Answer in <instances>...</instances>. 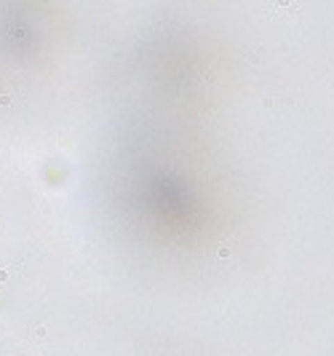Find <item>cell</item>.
Returning a JSON list of instances; mask_svg holds the SVG:
<instances>
[{"label":"cell","instance_id":"cell-1","mask_svg":"<svg viewBox=\"0 0 334 356\" xmlns=\"http://www.w3.org/2000/svg\"><path fill=\"white\" fill-rule=\"evenodd\" d=\"M302 8V0H262V11L270 19H294Z\"/></svg>","mask_w":334,"mask_h":356}]
</instances>
